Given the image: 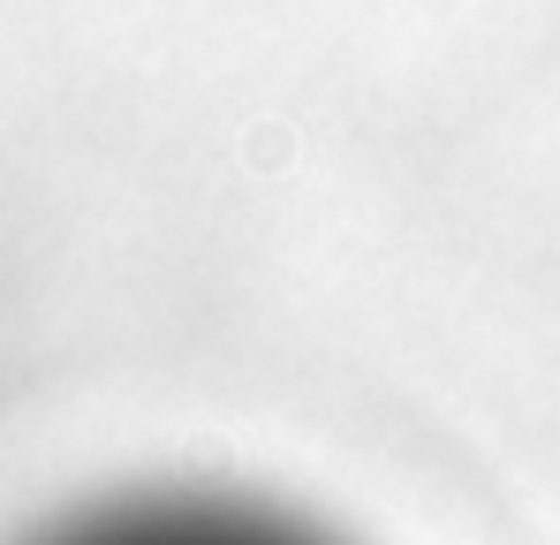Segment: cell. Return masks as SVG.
Here are the masks:
<instances>
[{"label":"cell","instance_id":"1","mask_svg":"<svg viewBox=\"0 0 560 545\" xmlns=\"http://www.w3.org/2000/svg\"><path fill=\"white\" fill-rule=\"evenodd\" d=\"M61 545H326V538H311L303 523L258 515V508H228V500H167V508L106 515Z\"/></svg>","mask_w":560,"mask_h":545}]
</instances>
